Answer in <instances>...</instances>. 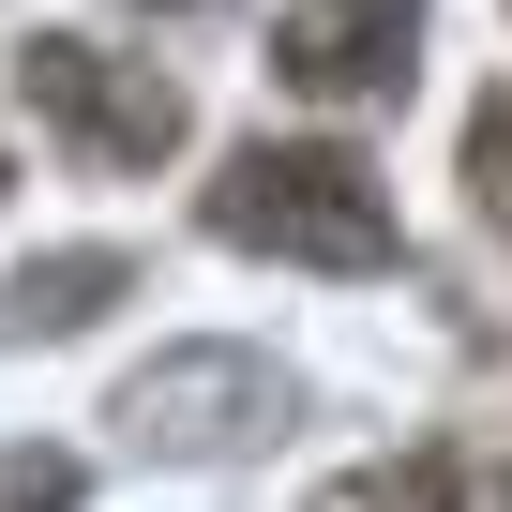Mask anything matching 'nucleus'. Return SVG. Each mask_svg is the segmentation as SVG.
<instances>
[{"label": "nucleus", "mask_w": 512, "mask_h": 512, "mask_svg": "<svg viewBox=\"0 0 512 512\" xmlns=\"http://www.w3.org/2000/svg\"><path fill=\"white\" fill-rule=\"evenodd\" d=\"M0 512H76V467L61 452H0Z\"/></svg>", "instance_id": "obj_7"}, {"label": "nucleus", "mask_w": 512, "mask_h": 512, "mask_svg": "<svg viewBox=\"0 0 512 512\" xmlns=\"http://www.w3.org/2000/svg\"><path fill=\"white\" fill-rule=\"evenodd\" d=\"M106 287H121V256H46V272H16V287H0V332H76Z\"/></svg>", "instance_id": "obj_5"}, {"label": "nucleus", "mask_w": 512, "mask_h": 512, "mask_svg": "<svg viewBox=\"0 0 512 512\" xmlns=\"http://www.w3.org/2000/svg\"><path fill=\"white\" fill-rule=\"evenodd\" d=\"M317 512H467V467H452V452H407V467H362V482H332Z\"/></svg>", "instance_id": "obj_6"}, {"label": "nucleus", "mask_w": 512, "mask_h": 512, "mask_svg": "<svg viewBox=\"0 0 512 512\" xmlns=\"http://www.w3.org/2000/svg\"><path fill=\"white\" fill-rule=\"evenodd\" d=\"M16 76H31V91H46V121H61L76 151H106V166H151V151L181 136V91H166L151 61H106V46H31Z\"/></svg>", "instance_id": "obj_2"}, {"label": "nucleus", "mask_w": 512, "mask_h": 512, "mask_svg": "<svg viewBox=\"0 0 512 512\" xmlns=\"http://www.w3.org/2000/svg\"><path fill=\"white\" fill-rule=\"evenodd\" d=\"M121 407H136V437H166V452H226V437H256V422H287V377L256 362V347H181V362H151Z\"/></svg>", "instance_id": "obj_4"}, {"label": "nucleus", "mask_w": 512, "mask_h": 512, "mask_svg": "<svg viewBox=\"0 0 512 512\" xmlns=\"http://www.w3.org/2000/svg\"><path fill=\"white\" fill-rule=\"evenodd\" d=\"M467 181H482V211H512V91L467 121Z\"/></svg>", "instance_id": "obj_8"}, {"label": "nucleus", "mask_w": 512, "mask_h": 512, "mask_svg": "<svg viewBox=\"0 0 512 512\" xmlns=\"http://www.w3.org/2000/svg\"><path fill=\"white\" fill-rule=\"evenodd\" d=\"M211 226L302 272H392V181L362 151H241L211 181Z\"/></svg>", "instance_id": "obj_1"}, {"label": "nucleus", "mask_w": 512, "mask_h": 512, "mask_svg": "<svg viewBox=\"0 0 512 512\" xmlns=\"http://www.w3.org/2000/svg\"><path fill=\"white\" fill-rule=\"evenodd\" d=\"M407 46H422V0H317L272 31V76L317 106H377V91H407Z\"/></svg>", "instance_id": "obj_3"}]
</instances>
